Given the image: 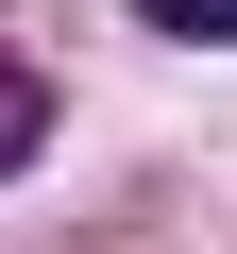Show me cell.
Instances as JSON below:
<instances>
[{
    "instance_id": "obj_1",
    "label": "cell",
    "mask_w": 237,
    "mask_h": 254,
    "mask_svg": "<svg viewBox=\"0 0 237 254\" xmlns=\"http://www.w3.org/2000/svg\"><path fill=\"white\" fill-rule=\"evenodd\" d=\"M34 136H51V85H34V68H0V170H34Z\"/></svg>"
},
{
    "instance_id": "obj_2",
    "label": "cell",
    "mask_w": 237,
    "mask_h": 254,
    "mask_svg": "<svg viewBox=\"0 0 237 254\" xmlns=\"http://www.w3.org/2000/svg\"><path fill=\"white\" fill-rule=\"evenodd\" d=\"M153 34H186V51H237V0H136Z\"/></svg>"
}]
</instances>
